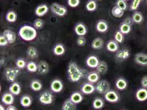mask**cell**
<instances>
[{"mask_svg": "<svg viewBox=\"0 0 147 110\" xmlns=\"http://www.w3.org/2000/svg\"><path fill=\"white\" fill-rule=\"evenodd\" d=\"M2 102L7 106L12 105L14 102V95L11 92H6L2 95L1 98Z\"/></svg>", "mask_w": 147, "mask_h": 110, "instance_id": "11", "label": "cell"}, {"mask_svg": "<svg viewBox=\"0 0 147 110\" xmlns=\"http://www.w3.org/2000/svg\"><path fill=\"white\" fill-rule=\"evenodd\" d=\"M97 7V3L94 0H89L86 5V9L89 12L94 11Z\"/></svg>", "mask_w": 147, "mask_h": 110, "instance_id": "35", "label": "cell"}, {"mask_svg": "<svg viewBox=\"0 0 147 110\" xmlns=\"http://www.w3.org/2000/svg\"><path fill=\"white\" fill-rule=\"evenodd\" d=\"M20 73V71L18 68H7L5 71V75L7 80L9 82H15L17 77Z\"/></svg>", "mask_w": 147, "mask_h": 110, "instance_id": "3", "label": "cell"}, {"mask_svg": "<svg viewBox=\"0 0 147 110\" xmlns=\"http://www.w3.org/2000/svg\"><path fill=\"white\" fill-rule=\"evenodd\" d=\"M112 15L117 18H121L123 16L124 11L119 8L117 6L114 7L111 10Z\"/></svg>", "mask_w": 147, "mask_h": 110, "instance_id": "33", "label": "cell"}, {"mask_svg": "<svg viewBox=\"0 0 147 110\" xmlns=\"http://www.w3.org/2000/svg\"><path fill=\"white\" fill-rule=\"evenodd\" d=\"M77 45L79 46H84L86 45V39L84 36H80L78 37L76 41Z\"/></svg>", "mask_w": 147, "mask_h": 110, "instance_id": "44", "label": "cell"}, {"mask_svg": "<svg viewBox=\"0 0 147 110\" xmlns=\"http://www.w3.org/2000/svg\"><path fill=\"white\" fill-rule=\"evenodd\" d=\"M86 65L88 67L96 68L99 63L98 58L95 56H90L86 60Z\"/></svg>", "mask_w": 147, "mask_h": 110, "instance_id": "13", "label": "cell"}, {"mask_svg": "<svg viewBox=\"0 0 147 110\" xmlns=\"http://www.w3.org/2000/svg\"><path fill=\"white\" fill-rule=\"evenodd\" d=\"M50 8L52 12L59 17H64L67 13V9L65 7L56 2L52 3Z\"/></svg>", "mask_w": 147, "mask_h": 110, "instance_id": "4", "label": "cell"}, {"mask_svg": "<svg viewBox=\"0 0 147 110\" xmlns=\"http://www.w3.org/2000/svg\"><path fill=\"white\" fill-rule=\"evenodd\" d=\"M117 6L123 11H125L127 9V3L125 0H117Z\"/></svg>", "mask_w": 147, "mask_h": 110, "instance_id": "42", "label": "cell"}, {"mask_svg": "<svg viewBox=\"0 0 147 110\" xmlns=\"http://www.w3.org/2000/svg\"><path fill=\"white\" fill-rule=\"evenodd\" d=\"M0 110H6L5 109V107L2 105H0Z\"/></svg>", "mask_w": 147, "mask_h": 110, "instance_id": "49", "label": "cell"}, {"mask_svg": "<svg viewBox=\"0 0 147 110\" xmlns=\"http://www.w3.org/2000/svg\"><path fill=\"white\" fill-rule=\"evenodd\" d=\"M104 98L107 101L111 103H117L119 100V96L117 92L110 90L106 94H105Z\"/></svg>", "mask_w": 147, "mask_h": 110, "instance_id": "8", "label": "cell"}, {"mask_svg": "<svg viewBox=\"0 0 147 110\" xmlns=\"http://www.w3.org/2000/svg\"><path fill=\"white\" fill-rule=\"evenodd\" d=\"M131 25L123 22L120 26V31L123 34H127L131 31Z\"/></svg>", "mask_w": 147, "mask_h": 110, "instance_id": "36", "label": "cell"}, {"mask_svg": "<svg viewBox=\"0 0 147 110\" xmlns=\"http://www.w3.org/2000/svg\"><path fill=\"white\" fill-rule=\"evenodd\" d=\"M20 105L25 108L30 107L32 104V99L28 95H24L22 96L20 100Z\"/></svg>", "mask_w": 147, "mask_h": 110, "instance_id": "21", "label": "cell"}, {"mask_svg": "<svg viewBox=\"0 0 147 110\" xmlns=\"http://www.w3.org/2000/svg\"><path fill=\"white\" fill-rule=\"evenodd\" d=\"M6 110H18V109L16 106L12 105L8 106L6 108Z\"/></svg>", "mask_w": 147, "mask_h": 110, "instance_id": "48", "label": "cell"}, {"mask_svg": "<svg viewBox=\"0 0 147 110\" xmlns=\"http://www.w3.org/2000/svg\"><path fill=\"white\" fill-rule=\"evenodd\" d=\"M136 97L139 101H144L147 100V90L146 88L140 89L136 94Z\"/></svg>", "mask_w": 147, "mask_h": 110, "instance_id": "18", "label": "cell"}, {"mask_svg": "<svg viewBox=\"0 0 147 110\" xmlns=\"http://www.w3.org/2000/svg\"><path fill=\"white\" fill-rule=\"evenodd\" d=\"M51 90L55 93L61 92L63 89V84L61 80L54 79L51 83Z\"/></svg>", "mask_w": 147, "mask_h": 110, "instance_id": "7", "label": "cell"}, {"mask_svg": "<svg viewBox=\"0 0 147 110\" xmlns=\"http://www.w3.org/2000/svg\"><path fill=\"white\" fill-rule=\"evenodd\" d=\"M54 100V96L51 92H44L39 97L40 102L45 105H49L52 104Z\"/></svg>", "mask_w": 147, "mask_h": 110, "instance_id": "5", "label": "cell"}, {"mask_svg": "<svg viewBox=\"0 0 147 110\" xmlns=\"http://www.w3.org/2000/svg\"><path fill=\"white\" fill-rule=\"evenodd\" d=\"M125 1H127V0H125Z\"/></svg>", "mask_w": 147, "mask_h": 110, "instance_id": "51", "label": "cell"}, {"mask_svg": "<svg viewBox=\"0 0 147 110\" xmlns=\"http://www.w3.org/2000/svg\"><path fill=\"white\" fill-rule=\"evenodd\" d=\"M99 74H105L108 71L107 63L104 61H99L98 66L96 68Z\"/></svg>", "mask_w": 147, "mask_h": 110, "instance_id": "28", "label": "cell"}, {"mask_svg": "<svg viewBox=\"0 0 147 110\" xmlns=\"http://www.w3.org/2000/svg\"><path fill=\"white\" fill-rule=\"evenodd\" d=\"M17 19V15L14 11H10L7 13L6 15V19L7 22L9 23H14L16 22Z\"/></svg>", "mask_w": 147, "mask_h": 110, "instance_id": "32", "label": "cell"}, {"mask_svg": "<svg viewBox=\"0 0 147 110\" xmlns=\"http://www.w3.org/2000/svg\"><path fill=\"white\" fill-rule=\"evenodd\" d=\"M26 54L29 57L32 59L36 58L38 56V53L35 48L33 46H29L26 51Z\"/></svg>", "mask_w": 147, "mask_h": 110, "instance_id": "27", "label": "cell"}, {"mask_svg": "<svg viewBox=\"0 0 147 110\" xmlns=\"http://www.w3.org/2000/svg\"><path fill=\"white\" fill-rule=\"evenodd\" d=\"M61 110H76V104L72 102L70 98L67 99L62 105Z\"/></svg>", "mask_w": 147, "mask_h": 110, "instance_id": "20", "label": "cell"}, {"mask_svg": "<svg viewBox=\"0 0 147 110\" xmlns=\"http://www.w3.org/2000/svg\"><path fill=\"white\" fill-rule=\"evenodd\" d=\"M115 86L117 89L120 90H123L127 88V83L124 79L119 78L117 80L115 83Z\"/></svg>", "mask_w": 147, "mask_h": 110, "instance_id": "31", "label": "cell"}, {"mask_svg": "<svg viewBox=\"0 0 147 110\" xmlns=\"http://www.w3.org/2000/svg\"><path fill=\"white\" fill-rule=\"evenodd\" d=\"M132 19L134 22L136 23H141L143 20V17L141 12L137 11L132 14Z\"/></svg>", "mask_w": 147, "mask_h": 110, "instance_id": "37", "label": "cell"}, {"mask_svg": "<svg viewBox=\"0 0 147 110\" xmlns=\"http://www.w3.org/2000/svg\"><path fill=\"white\" fill-rule=\"evenodd\" d=\"M20 37L26 41H32L37 37V31L34 27L25 25L22 26L18 31Z\"/></svg>", "mask_w": 147, "mask_h": 110, "instance_id": "2", "label": "cell"}, {"mask_svg": "<svg viewBox=\"0 0 147 110\" xmlns=\"http://www.w3.org/2000/svg\"><path fill=\"white\" fill-rule=\"evenodd\" d=\"M21 86L17 82H13L9 87V92L12 94L14 96H17L21 92Z\"/></svg>", "mask_w": 147, "mask_h": 110, "instance_id": "17", "label": "cell"}, {"mask_svg": "<svg viewBox=\"0 0 147 110\" xmlns=\"http://www.w3.org/2000/svg\"></svg>", "mask_w": 147, "mask_h": 110, "instance_id": "52", "label": "cell"}, {"mask_svg": "<svg viewBox=\"0 0 147 110\" xmlns=\"http://www.w3.org/2000/svg\"><path fill=\"white\" fill-rule=\"evenodd\" d=\"M8 43H8L6 37H5L3 35H1L0 36V46L2 47L6 46Z\"/></svg>", "mask_w": 147, "mask_h": 110, "instance_id": "46", "label": "cell"}, {"mask_svg": "<svg viewBox=\"0 0 147 110\" xmlns=\"http://www.w3.org/2000/svg\"><path fill=\"white\" fill-rule=\"evenodd\" d=\"M26 68L29 72H31V73H35L37 72L38 67H37V65L36 64V63H35L34 62H29L26 65Z\"/></svg>", "mask_w": 147, "mask_h": 110, "instance_id": "38", "label": "cell"}, {"mask_svg": "<svg viewBox=\"0 0 147 110\" xmlns=\"http://www.w3.org/2000/svg\"><path fill=\"white\" fill-rule=\"evenodd\" d=\"M99 79V74L96 72H92L88 74L87 80L91 83H96Z\"/></svg>", "mask_w": 147, "mask_h": 110, "instance_id": "30", "label": "cell"}, {"mask_svg": "<svg viewBox=\"0 0 147 110\" xmlns=\"http://www.w3.org/2000/svg\"><path fill=\"white\" fill-rule=\"evenodd\" d=\"M30 88L34 92H39L42 88V84L39 80H34L31 83Z\"/></svg>", "mask_w": 147, "mask_h": 110, "instance_id": "29", "label": "cell"}, {"mask_svg": "<svg viewBox=\"0 0 147 110\" xmlns=\"http://www.w3.org/2000/svg\"><path fill=\"white\" fill-rule=\"evenodd\" d=\"M130 53L127 49H122L117 51L115 55V58L119 61L125 60L129 58Z\"/></svg>", "mask_w": 147, "mask_h": 110, "instance_id": "12", "label": "cell"}, {"mask_svg": "<svg viewBox=\"0 0 147 110\" xmlns=\"http://www.w3.org/2000/svg\"><path fill=\"white\" fill-rule=\"evenodd\" d=\"M135 61L137 64L142 66H147V54L138 53L135 55Z\"/></svg>", "mask_w": 147, "mask_h": 110, "instance_id": "9", "label": "cell"}, {"mask_svg": "<svg viewBox=\"0 0 147 110\" xmlns=\"http://www.w3.org/2000/svg\"><path fill=\"white\" fill-rule=\"evenodd\" d=\"M108 23L104 20H99L96 24V30L99 33H105L108 31Z\"/></svg>", "mask_w": 147, "mask_h": 110, "instance_id": "22", "label": "cell"}, {"mask_svg": "<svg viewBox=\"0 0 147 110\" xmlns=\"http://www.w3.org/2000/svg\"><path fill=\"white\" fill-rule=\"evenodd\" d=\"M104 45V41L100 37H97L94 39L92 43L91 48L94 50H99L103 48Z\"/></svg>", "mask_w": 147, "mask_h": 110, "instance_id": "23", "label": "cell"}, {"mask_svg": "<svg viewBox=\"0 0 147 110\" xmlns=\"http://www.w3.org/2000/svg\"><path fill=\"white\" fill-rule=\"evenodd\" d=\"M69 98L74 103L78 104L82 101L83 96L79 92H74L71 95Z\"/></svg>", "mask_w": 147, "mask_h": 110, "instance_id": "25", "label": "cell"}, {"mask_svg": "<svg viewBox=\"0 0 147 110\" xmlns=\"http://www.w3.org/2000/svg\"><path fill=\"white\" fill-rule=\"evenodd\" d=\"M49 8L46 5L42 4L37 7L35 9V14L38 17H43L49 12Z\"/></svg>", "mask_w": 147, "mask_h": 110, "instance_id": "14", "label": "cell"}, {"mask_svg": "<svg viewBox=\"0 0 147 110\" xmlns=\"http://www.w3.org/2000/svg\"><path fill=\"white\" fill-rule=\"evenodd\" d=\"M65 52V49L63 45L58 43L55 45L53 48V53L56 56H61L64 55Z\"/></svg>", "mask_w": 147, "mask_h": 110, "instance_id": "26", "label": "cell"}, {"mask_svg": "<svg viewBox=\"0 0 147 110\" xmlns=\"http://www.w3.org/2000/svg\"><path fill=\"white\" fill-rule=\"evenodd\" d=\"M2 35H3L6 37L8 43L10 44H12L16 40V35L15 33L11 30H9V29L5 30L3 32Z\"/></svg>", "mask_w": 147, "mask_h": 110, "instance_id": "15", "label": "cell"}, {"mask_svg": "<svg viewBox=\"0 0 147 110\" xmlns=\"http://www.w3.org/2000/svg\"><path fill=\"white\" fill-rule=\"evenodd\" d=\"M80 0H67L68 5L72 8H75L80 5Z\"/></svg>", "mask_w": 147, "mask_h": 110, "instance_id": "45", "label": "cell"}, {"mask_svg": "<svg viewBox=\"0 0 147 110\" xmlns=\"http://www.w3.org/2000/svg\"><path fill=\"white\" fill-rule=\"evenodd\" d=\"M74 30H75V33L79 37L85 35L87 31L86 26L81 23H78L76 25V26H75Z\"/></svg>", "mask_w": 147, "mask_h": 110, "instance_id": "16", "label": "cell"}, {"mask_svg": "<svg viewBox=\"0 0 147 110\" xmlns=\"http://www.w3.org/2000/svg\"><path fill=\"white\" fill-rule=\"evenodd\" d=\"M27 63L25 61L24 59L19 58L16 61V66L19 69H23L26 67Z\"/></svg>", "mask_w": 147, "mask_h": 110, "instance_id": "41", "label": "cell"}, {"mask_svg": "<svg viewBox=\"0 0 147 110\" xmlns=\"http://www.w3.org/2000/svg\"><path fill=\"white\" fill-rule=\"evenodd\" d=\"M114 38H115V40L119 43H123L124 39L123 34L120 31H117L115 33L114 35Z\"/></svg>", "mask_w": 147, "mask_h": 110, "instance_id": "40", "label": "cell"}, {"mask_svg": "<svg viewBox=\"0 0 147 110\" xmlns=\"http://www.w3.org/2000/svg\"><path fill=\"white\" fill-rule=\"evenodd\" d=\"M141 86L143 88L147 89V75L144 76L141 81Z\"/></svg>", "mask_w": 147, "mask_h": 110, "instance_id": "47", "label": "cell"}, {"mask_svg": "<svg viewBox=\"0 0 147 110\" xmlns=\"http://www.w3.org/2000/svg\"><path fill=\"white\" fill-rule=\"evenodd\" d=\"M143 0H133L131 7H130V9L132 11H135L136 10L138 7L140 6V3H141V1H142Z\"/></svg>", "mask_w": 147, "mask_h": 110, "instance_id": "43", "label": "cell"}, {"mask_svg": "<svg viewBox=\"0 0 147 110\" xmlns=\"http://www.w3.org/2000/svg\"><path fill=\"white\" fill-rule=\"evenodd\" d=\"M43 26L44 22L41 19H37L34 23V26L36 29H41L43 28Z\"/></svg>", "mask_w": 147, "mask_h": 110, "instance_id": "39", "label": "cell"}, {"mask_svg": "<svg viewBox=\"0 0 147 110\" xmlns=\"http://www.w3.org/2000/svg\"><path fill=\"white\" fill-rule=\"evenodd\" d=\"M97 1H102V0H97Z\"/></svg>", "mask_w": 147, "mask_h": 110, "instance_id": "50", "label": "cell"}, {"mask_svg": "<svg viewBox=\"0 0 147 110\" xmlns=\"http://www.w3.org/2000/svg\"><path fill=\"white\" fill-rule=\"evenodd\" d=\"M68 78L71 82H78L84 76V72L78 65L73 61H70L67 66Z\"/></svg>", "mask_w": 147, "mask_h": 110, "instance_id": "1", "label": "cell"}, {"mask_svg": "<svg viewBox=\"0 0 147 110\" xmlns=\"http://www.w3.org/2000/svg\"><path fill=\"white\" fill-rule=\"evenodd\" d=\"M104 101L102 98H96L93 101L92 106L94 109L99 110L104 106Z\"/></svg>", "mask_w": 147, "mask_h": 110, "instance_id": "34", "label": "cell"}, {"mask_svg": "<svg viewBox=\"0 0 147 110\" xmlns=\"http://www.w3.org/2000/svg\"><path fill=\"white\" fill-rule=\"evenodd\" d=\"M37 72L40 74L45 75L48 73L49 71V67L48 63L45 61L39 62L37 65Z\"/></svg>", "mask_w": 147, "mask_h": 110, "instance_id": "10", "label": "cell"}, {"mask_svg": "<svg viewBox=\"0 0 147 110\" xmlns=\"http://www.w3.org/2000/svg\"><path fill=\"white\" fill-rule=\"evenodd\" d=\"M96 88L91 83H85L82 86L81 90L82 92L86 95L91 94L95 91Z\"/></svg>", "mask_w": 147, "mask_h": 110, "instance_id": "19", "label": "cell"}, {"mask_svg": "<svg viewBox=\"0 0 147 110\" xmlns=\"http://www.w3.org/2000/svg\"><path fill=\"white\" fill-rule=\"evenodd\" d=\"M96 90L99 94H106L110 90V84L105 80L99 81L96 86Z\"/></svg>", "mask_w": 147, "mask_h": 110, "instance_id": "6", "label": "cell"}, {"mask_svg": "<svg viewBox=\"0 0 147 110\" xmlns=\"http://www.w3.org/2000/svg\"><path fill=\"white\" fill-rule=\"evenodd\" d=\"M107 49L111 52H115L119 50L118 43L115 40H110L107 43Z\"/></svg>", "mask_w": 147, "mask_h": 110, "instance_id": "24", "label": "cell"}]
</instances>
